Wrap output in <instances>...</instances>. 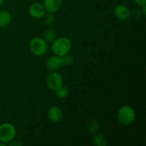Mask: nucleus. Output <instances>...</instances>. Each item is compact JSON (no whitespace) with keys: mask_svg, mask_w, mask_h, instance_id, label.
Here are the masks:
<instances>
[{"mask_svg":"<svg viewBox=\"0 0 146 146\" xmlns=\"http://www.w3.org/2000/svg\"><path fill=\"white\" fill-rule=\"evenodd\" d=\"M72 47L71 41L66 36L56 38L51 45V49L55 55L58 56L66 55L70 52Z\"/></svg>","mask_w":146,"mask_h":146,"instance_id":"f257e3e1","label":"nucleus"},{"mask_svg":"<svg viewBox=\"0 0 146 146\" xmlns=\"http://www.w3.org/2000/svg\"><path fill=\"white\" fill-rule=\"evenodd\" d=\"M117 117L118 121L121 125H129L135 121V111L132 107L129 106H124L119 109Z\"/></svg>","mask_w":146,"mask_h":146,"instance_id":"f03ea898","label":"nucleus"},{"mask_svg":"<svg viewBox=\"0 0 146 146\" xmlns=\"http://www.w3.org/2000/svg\"><path fill=\"white\" fill-rule=\"evenodd\" d=\"M29 50L36 56H42L46 53L48 49L47 42L42 38L34 37L30 41L29 44Z\"/></svg>","mask_w":146,"mask_h":146,"instance_id":"7ed1b4c3","label":"nucleus"},{"mask_svg":"<svg viewBox=\"0 0 146 146\" xmlns=\"http://www.w3.org/2000/svg\"><path fill=\"white\" fill-rule=\"evenodd\" d=\"M17 130L13 124L4 123L0 125V141L3 143H9L14 139Z\"/></svg>","mask_w":146,"mask_h":146,"instance_id":"20e7f679","label":"nucleus"},{"mask_svg":"<svg viewBox=\"0 0 146 146\" xmlns=\"http://www.w3.org/2000/svg\"><path fill=\"white\" fill-rule=\"evenodd\" d=\"M46 86L51 91H56L63 86L62 76L58 72L50 73L46 78Z\"/></svg>","mask_w":146,"mask_h":146,"instance_id":"39448f33","label":"nucleus"},{"mask_svg":"<svg viewBox=\"0 0 146 146\" xmlns=\"http://www.w3.org/2000/svg\"><path fill=\"white\" fill-rule=\"evenodd\" d=\"M114 15L121 21H126L131 18V12L130 9L124 4H118L114 9Z\"/></svg>","mask_w":146,"mask_h":146,"instance_id":"423d86ee","label":"nucleus"},{"mask_svg":"<svg viewBox=\"0 0 146 146\" xmlns=\"http://www.w3.org/2000/svg\"><path fill=\"white\" fill-rule=\"evenodd\" d=\"M29 12L31 17L36 19H38L45 16L46 11L44 4L38 2H35L33 3L29 7Z\"/></svg>","mask_w":146,"mask_h":146,"instance_id":"0eeeda50","label":"nucleus"},{"mask_svg":"<svg viewBox=\"0 0 146 146\" xmlns=\"http://www.w3.org/2000/svg\"><path fill=\"white\" fill-rule=\"evenodd\" d=\"M63 0H44V6L47 12L54 13L61 9Z\"/></svg>","mask_w":146,"mask_h":146,"instance_id":"6e6552de","label":"nucleus"},{"mask_svg":"<svg viewBox=\"0 0 146 146\" xmlns=\"http://www.w3.org/2000/svg\"><path fill=\"white\" fill-rule=\"evenodd\" d=\"M46 66L47 69L51 71H55L59 69L61 66H63L61 56L56 55L48 58L46 62Z\"/></svg>","mask_w":146,"mask_h":146,"instance_id":"1a4fd4ad","label":"nucleus"},{"mask_svg":"<svg viewBox=\"0 0 146 146\" xmlns=\"http://www.w3.org/2000/svg\"><path fill=\"white\" fill-rule=\"evenodd\" d=\"M48 119L54 123L59 122L63 118V112L59 107L56 106H51L47 113Z\"/></svg>","mask_w":146,"mask_h":146,"instance_id":"9d476101","label":"nucleus"},{"mask_svg":"<svg viewBox=\"0 0 146 146\" xmlns=\"http://www.w3.org/2000/svg\"><path fill=\"white\" fill-rule=\"evenodd\" d=\"M11 20V15L7 10L0 11V27H7Z\"/></svg>","mask_w":146,"mask_h":146,"instance_id":"9b49d317","label":"nucleus"},{"mask_svg":"<svg viewBox=\"0 0 146 146\" xmlns=\"http://www.w3.org/2000/svg\"><path fill=\"white\" fill-rule=\"evenodd\" d=\"M94 144L97 146H105L107 145V139L101 134H96L94 137Z\"/></svg>","mask_w":146,"mask_h":146,"instance_id":"f8f14e48","label":"nucleus"},{"mask_svg":"<svg viewBox=\"0 0 146 146\" xmlns=\"http://www.w3.org/2000/svg\"><path fill=\"white\" fill-rule=\"evenodd\" d=\"M56 38V32L54 29H48L44 34V38L46 42H51L54 41Z\"/></svg>","mask_w":146,"mask_h":146,"instance_id":"ddd939ff","label":"nucleus"},{"mask_svg":"<svg viewBox=\"0 0 146 146\" xmlns=\"http://www.w3.org/2000/svg\"><path fill=\"white\" fill-rule=\"evenodd\" d=\"M56 95L58 97V98H66L68 96V94H69V91H68V89L66 88V87L64 86H61L59 88L56 90L55 91Z\"/></svg>","mask_w":146,"mask_h":146,"instance_id":"4468645a","label":"nucleus"},{"mask_svg":"<svg viewBox=\"0 0 146 146\" xmlns=\"http://www.w3.org/2000/svg\"><path fill=\"white\" fill-rule=\"evenodd\" d=\"M100 123L99 121L97 120H94L92 122L90 123L89 125H88V131L91 133H96L98 131L100 128Z\"/></svg>","mask_w":146,"mask_h":146,"instance_id":"2eb2a0df","label":"nucleus"},{"mask_svg":"<svg viewBox=\"0 0 146 146\" xmlns=\"http://www.w3.org/2000/svg\"><path fill=\"white\" fill-rule=\"evenodd\" d=\"M61 58L63 66H70L74 62V58L72 56L68 55V54L61 56Z\"/></svg>","mask_w":146,"mask_h":146,"instance_id":"dca6fc26","label":"nucleus"},{"mask_svg":"<svg viewBox=\"0 0 146 146\" xmlns=\"http://www.w3.org/2000/svg\"><path fill=\"white\" fill-rule=\"evenodd\" d=\"M48 14H47L46 17V24L48 25H51V24H54V21H55V17H54V13L48 12Z\"/></svg>","mask_w":146,"mask_h":146,"instance_id":"f3484780","label":"nucleus"},{"mask_svg":"<svg viewBox=\"0 0 146 146\" xmlns=\"http://www.w3.org/2000/svg\"><path fill=\"white\" fill-rule=\"evenodd\" d=\"M9 145L11 146H21L23 145V143H21V141H19V140H14L13 139L11 142L9 143Z\"/></svg>","mask_w":146,"mask_h":146,"instance_id":"a211bd4d","label":"nucleus"},{"mask_svg":"<svg viewBox=\"0 0 146 146\" xmlns=\"http://www.w3.org/2000/svg\"><path fill=\"white\" fill-rule=\"evenodd\" d=\"M133 1L135 4L141 6V7L146 5V0H133Z\"/></svg>","mask_w":146,"mask_h":146,"instance_id":"6ab92c4d","label":"nucleus"},{"mask_svg":"<svg viewBox=\"0 0 146 146\" xmlns=\"http://www.w3.org/2000/svg\"><path fill=\"white\" fill-rule=\"evenodd\" d=\"M3 2H4V0H0V7H1V6L2 5Z\"/></svg>","mask_w":146,"mask_h":146,"instance_id":"aec40b11","label":"nucleus"}]
</instances>
